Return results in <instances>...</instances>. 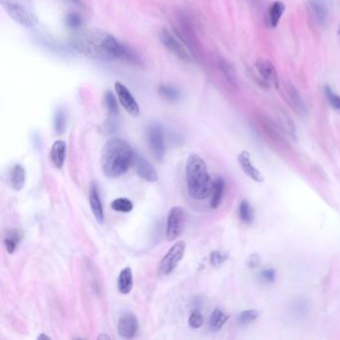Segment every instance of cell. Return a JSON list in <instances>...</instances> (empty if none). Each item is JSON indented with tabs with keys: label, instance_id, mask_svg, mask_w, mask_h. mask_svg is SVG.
<instances>
[{
	"label": "cell",
	"instance_id": "1",
	"mask_svg": "<svg viewBox=\"0 0 340 340\" xmlns=\"http://www.w3.org/2000/svg\"><path fill=\"white\" fill-rule=\"evenodd\" d=\"M71 42L76 51L92 59L110 61L133 58L126 46L101 29L80 30L73 35Z\"/></svg>",
	"mask_w": 340,
	"mask_h": 340
},
{
	"label": "cell",
	"instance_id": "2",
	"mask_svg": "<svg viewBox=\"0 0 340 340\" xmlns=\"http://www.w3.org/2000/svg\"><path fill=\"white\" fill-rule=\"evenodd\" d=\"M134 151L125 140L113 138L107 141L101 153V169L107 178L124 175L134 162Z\"/></svg>",
	"mask_w": 340,
	"mask_h": 340
},
{
	"label": "cell",
	"instance_id": "3",
	"mask_svg": "<svg viewBox=\"0 0 340 340\" xmlns=\"http://www.w3.org/2000/svg\"><path fill=\"white\" fill-rule=\"evenodd\" d=\"M187 186L190 197L195 200H204L213 191V182L205 161L198 155L191 154L186 165Z\"/></svg>",
	"mask_w": 340,
	"mask_h": 340
},
{
	"label": "cell",
	"instance_id": "4",
	"mask_svg": "<svg viewBox=\"0 0 340 340\" xmlns=\"http://www.w3.org/2000/svg\"><path fill=\"white\" fill-rule=\"evenodd\" d=\"M11 18L24 27H33L38 23L31 0H0Z\"/></svg>",
	"mask_w": 340,
	"mask_h": 340
},
{
	"label": "cell",
	"instance_id": "5",
	"mask_svg": "<svg viewBox=\"0 0 340 340\" xmlns=\"http://www.w3.org/2000/svg\"><path fill=\"white\" fill-rule=\"evenodd\" d=\"M161 41L164 44V46L173 53L178 59L185 63H191L192 62V56L189 49L185 46V44L182 42L173 32H171L169 29L164 28L162 29L160 33Z\"/></svg>",
	"mask_w": 340,
	"mask_h": 340
},
{
	"label": "cell",
	"instance_id": "6",
	"mask_svg": "<svg viewBox=\"0 0 340 340\" xmlns=\"http://www.w3.org/2000/svg\"><path fill=\"white\" fill-rule=\"evenodd\" d=\"M186 251V242L184 240H179L172 246L169 252L161 260L158 273L160 276H169L171 273L178 266L182 258L184 257Z\"/></svg>",
	"mask_w": 340,
	"mask_h": 340
},
{
	"label": "cell",
	"instance_id": "7",
	"mask_svg": "<svg viewBox=\"0 0 340 340\" xmlns=\"http://www.w3.org/2000/svg\"><path fill=\"white\" fill-rule=\"evenodd\" d=\"M147 143L154 157L162 162L166 156V143L163 128L158 123L151 124L147 129Z\"/></svg>",
	"mask_w": 340,
	"mask_h": 340
},
{
	"label": "cell",
	"instance_id": "8",
	"mask_svg": "<svg viewBox=\"0 0 340 340\" xmlns=\"http://www.w3.org/2000/svg\"><path fill=\"white\" fill-rule=\"evenodd\" d=\"M185 224V211L180 207H174L171 209L167 220L166 237L169 241L176 240L184 230Z\"/></svg>",
	"mask_w": 340,
	"mask_h": 340
},
{
	"label": "cell",
	"instance_id": "9",
	"mask_svg": "<svg viewBox=\"0 0 340 340\" xmlns=\"http://www.w3.org/2000/svg\"><path fill=\"white\" fill-rule=\"evenodd\" d=\"M115 90L118 96V99L121 103L122 107L127 111L128 113L134 117L139 116L140 114V107L138 102L135 100L132 93L129 91L126 86L120 82L115 83Z\"/></svg>",
	"mask_w": 340,
	"mask_h": 340
},
{
	"label": "cell",
	"instance_id": "10",
	"mask_svg": "<svg viewBox=\"0 0 340 340\" xmlns=\"http://www.w3.org/2000/svg\"><path fill=\"white\" fill-rule=\"evenodd\" d=\"M255 67L263 83H265L266 86L278 88V76L274 64L268 59H258L255 63Z\"/></svg>",
	"mask_w": 340,
	"mask_h": 340
},
{
	"label": "cell",
	"instance_id": "11",
	"mask_svg": "<svg viewBox=\"0 0 340 340\" xmlns=\"http://www.w3.org/2000/svg\"><path fill=\"white\" fill-rule=\"evenodd\" d=\"M139 329L138 319L131 312L121 314L118 322V332L124 338H133Z\"/></svg>",
	"mask_w": 340,
	"mask_h": 340
},
{
	"label": "cell",
	"instance_id": "12",
	"mask_svg": "<svg viewBox=\"0 0 340 340\" xmlns=\"http://www.w3.org/2000/svg\"><path fill=\"white\" fill-rule=\"evenodd\" d=\"M134 163L136 172L141 179L150 183L156 182L158 180L157 171L146 158H144L140 154H136L134 156Z\"/></svg>",
	"mask_w": 340,
	"mask_h": 340
},
{
	"label": "cell",
	"instance_id": "13",
	"mask_svg": "<svg viewBox=\"0 0 340 340\" xmlns=\"http://www.w3.org/2000/svg\"><path fill=\"white\" fill-rule=\"evenodd\" d=\"M89 201H90V207L92 210V213L96 221L99 224H103L104 222V210L101 202V198L99 195L98 187L95 183L91 184L90 191H89Z\"/></svg>",
	"mask_w": 340,
	"mask_h": 340
},
{
	"label": "cell",
	"instance_id": "14",
	"mask_svg": "<svg viewBox=\"0 0 340 340\" xmlns=\"http://www.w3.org/2000/svg\"><path fill=\"white\" fill-rule=\"evenodd\" d=\"M309 10L312 14L314 20L319 23L320 26H324L327 24L329 13L328 8L324 0H309L308 3Z\"/></svg>",
	"mask_w": 340,
	"mask_h": 340
},
{
	"label": "cell",
	"instance_id": "15",
	"mask_svg": "<svg viewBox=\"0 0 340 340\" xmlns=\"http://www.w3.org/2000/svg\"><path fill=\"white\" fill-rule=\"evenodd\" d=\"M285 91L290 103V106L297 112V114L300 116H304L306 113V107L304 101L298 92V89L293 85L292 83H287L285 85Z\"/></svg>",
	"mask_w": 340,
	"mask_h": 340
},
{
	"label": "cell",
	"instance_id": "16",
	"mask_svg": "<svg viewBox=\"0 0 340 340\" xmlns=\"http://www.w3.org/2000/svg\"><path fill=\"white\" fill-rule=\"evenodd\" d=\"M238 163L239 166L241 168V170L244 171L250 178H252L255 182H262L263 181V176L261 175V173L257 169H255L250 159V154L248 152H242L238 155Z\"/></svg>",
	"mask_w": 340,
	"mask_h": 340
},
{
	"label": "cell",
	"instance_id": "17",
	"mask_svg": "<svg viewBox=\"0 0 340 340\" xmlns=\"http://www.w3.org/2000/svg\"><path fill=\"white\" fill-rule=\"evenodd\" d=\"M66 151L67 146L64 141H56L51 148L50 152V159L52 164L57 168L61 169L63 167L64 162L66 159Z\"/></svg>",
	"mask_w": 340,
	"mask_h": 340
},
{
	"label": "cell",
	"instance_id": "18",
	"mask_svg": "<svg viewBox=\"0 0 340 340\" xmlns=\"http://www.w3.org/2000/svg\"><path fill=\"white\" fill-rule=\"evenodd\" d=\"M26 182V172L21 165H15L10 172V183L13 190L21 191Z\"/></svg>",
	"mask_w": 340,
	"mask_h": 340
},
{
	"label": "cell",
	"instance_id": "19",
	"mask_svg": "<svg viewBox=\"0 0 340 340\" xmlns=\"http://www.w3.org/2000/svg\"><path fill=\"white\" fill-rule=\"evenodd\" d=\"M118 290L122 295H128L133 288V273L130 268H125L121 271L118 277Z\"/></svg>",
	"mask_w": 340,
	"mask_h": 340
},
{
	"label": "cell",
	"instance_id": "20",
	"mask_svg": "<svg viewBox=\"0 0 340 340\" xmlns=\"http://www.w3.org/2000/svg\"><path fill=\"white\" fill-rule=\"evenodd\" d=\"M225 191V181L222 178H217L213 184V191H212V201H211V207L213 209H216L223 199Z\"/></svg>",
	"mask_w": 340,
	"mask_h": 340
},
{
	"label": "cell",
	"instance_id": "21",
	"mask_svg": "<svg viewBox=\"0 0 340 340\" xmlns=\"http://www.w3.org/2000/svg\"><path fill=\"white\" fill-rule=\"evenodd\" d=\"M285 6L282 2L277 1L272 4L269 11V23L272 27H276L280 20L281 15L283 14Z\"/></svg>",
	"mask_w": 340,
	"mask_h": 340
},
{
	"label": "cell",
	"instance_id": "22",
	"mask_svg": "<svg viewBox=\"0 0 340 340\" xmlns=\"http://www.w3.org/2000/svg\"><path fill=\"white\" fill-rule=\"evenodd\" d=\"M229 319V315H227L220 307L214 308V310L211 315L210 319V327L213 331L220 330L224 324L226 323V321Z\"/></svg>",
	"mask_w": 340,
	"mask_h": 340
},
{
	"label": "cell",
	"instance_id": "23",
	"mask_svg": "<svg viewBox=\"0 0 340 340\" xmlns=\"http://www.w3.org/2000/svg\"><path fill=\"white\" fill-rule=\"evenodd\" d=\"M20 237H21V235L16 230H12L7 233L4 238V246L6 248V251L9 254H13L15 252V250L17 249V246L20 241Z\"/></svg>",
	"mask_w": 340,
	"mask_h": 340
},
{
	"label": "cell",
	"instance_id": "24",
	"mask_svg": "<svg viewBox=\"0 0 340 340\" xmlns=\"http://www.w3.org/2000/svg\"><path fill=\"white\" fill-rule=\"evenodd\" d=\"M111 208L120 213H130L133 210V203L126 198H119L111 203Z\"/></svg>",
	"mask_w": 340,
	"mask_h": 340
},
{
	"label": "cell",
	"instance_id": "25",
	"mask_svg": "<svg viewBox=\"0 0 340 340\" xmlns=\"http://www.w3.org/2000/svg\"><path fill=\"white\" fill-rule=\"evenodd\" d=\"M258 314H259L258 311H256L255 309L242 311L237 317V322H238V324H241V325L250 324L258 318Z\"/></svg>",
	"mask_w": 340,
	"mask_h": 340
},
{
	"label": "cell",
	"instance_id": "26",
	"mask_svg": "<svg viewBox=\"0 0 340 340\" xmlns=\"http://www.w3.org/2000/svg\"><path fill=\"white\" fill-rule=\"evenodd\" d=\"M239 216H240L241 221L247 224H251L253 222V210H252L250 204L246 201L240 203Z\"/></svg>",
	"mask_w": 340,
	"mask_h": 340
},
{
	"label": "cell",
	"instance_id": "27",
	"mask_svg": "<svg viewBox=\"0 0 340 340\" xmlns=\"http://www.w3.org/2000/svg\"><path fill=\"white\" fill-rule=\"evenodd\" d=\"M325 96L329 102V104L335 110H340V96L337 95L329 86L324 87Z\"/></svg>",
	"mask_w": 340,
	"mask_h": 340
},
{
	"label": "cell",
	"instance_id": "28",
	"mask_svg": "<svg viewBox=\"0 0 340 340\" xmlns=\"http://www.w3.org/2000/svg\"><path fill=\"white\" fill-rule=\"evenodd\" d=\"M105 104H106L107 109L109 114L112 117H115L118 115V104L117 101L114 97V95L111 92H107L105 95Z\"/></svg>",
	"mask_w": 340,
	"mask_h": 340
},
{
	"label": "cell",
	"instance_id": "29",
	"mask_svg": "<svg viewBox=\"0 0 340 340\" xmlns=\"http://www.w3.org/2000/svg\"><path fill=\"white\" fill-rule=\"evenodd\" d=\"M221 68L223 70V72L225 73L227 79L229 80V82L233 85H236V77H235V72H234V68L231 66V64L227 63L226 61H223L221 63Z\"/></svg>",
	"mask_w": 340,
	"mask_h": 340
},
{
	"label": "cell",
	"instance_id": "30",
	"mask_svg": "<svg viewBox=\"0 0 340 340\" xmlns=\"http://www.w3.org/2000/svg\"><path fill=\"white\" fill-rule=\"evenodd\" d=\"M65 126H66V118L63 112L59 111L56 115H55V119H54V130L57 134H62L65 131Z\"/></svg>",
	"mask_w": 340,
	"mask_h": 340
},
{
	"label": "cell",
	"instance_id": "31",
	"mask_svg": "<svg viewBox=\"0 0 340 340\" xmlns=\"http://www.w3.org/2000/svg\"><path fill=\"white\" fill-rule=\"evenodd\" d=\"M159 93L168 100H176L179 97V93L176 89L171 88L169 86H162L159 88Z\"/></svg>",
	"mask_w": 340,
	"mask_h": 340
},
{
	"label": "cell",
	"instance_id": "32",
	"mask_svg": "<svg viewBox=\"0 0 340 340\" xmlns=\"http://www.w3.org/2000/svg\"><path fill=\"white\" fill-rule=\"evenodd\" d=\"M203 323H204V318L202 313L199 310H195L189 318V325L191 328L198 329L203 325Z\"/></svg>",
	"mask_w": 340,
	"mask_h": 340
},
{
	"label": "cell",
	"instance_id": "33",
	"mask_svg": "<svg viewBox=\"0 0 340 340\" xmlns=\"http://www.w3.org/2000/svg\"><path fill=\"white\" fill-rule=\"evenodd\" d=\"M228 258V255L223 253V252H213L211 255H210V259H211V263L213 264V266H221L226 259Z\"/></svg>",
	"mask_w": 340,
	"mask_h": 340
},
{
	"label": "cell",
	"instance_id": "34",
	"mask_svg": "<svg viewBox=\"0 0 340 340\" xmlns=\"http://www.w3.org/2000/svg\"><path fill=\"white\" fill-rule=\"evenodd\" d=\"M66 23L68 24L69 27L71 28H79V26L82 23V18L79 14L77 13H70L66 17Z\"/></svg>",
	"mask_w": 340,
	"mask_h": 340
},
{
	"label": "cell",
	"instance_id": "35",
	"mask_svg": "<svg viewBox=\"0 0 340 340\" xmlns=\"http://www.w3.org/2000/svg\"><path fill=\"white\" fill-rule=\"evenodd\" d=\"M261 278L265 281V282H272L275 280L276 278V272L274 270H266L264 272H262L261 274Z\"/></svg>",
	"mask_w": 340,
	"mask_h": 340
},
{
	"label": "cell",
	"instance_id": "36",
	"mask_svg": "<svg viewBox=\"0 0 340 340\" xmlns=\"http://www.w3.org/2000/svg\"><path fill=\"white\" fill-rule=\"evenodd\" d=\"M247 263H248V265H249L250 268H255V266H257L258 263H259V257H258V255H251V256L249 257Z\"/></svg>",
	"mask_w": 340,
	"mask_h": 340
},
{
	"label": "cell",
	"instance_id": "37",
	"mask_svg": "<svg viewBox=\"0 0 340 340\" xmlns=\"http://www.w3.org/2000/svg\"><path fill=\"white\" fill-rule=\"evenodd\" d=\"M37 339L39 340H42V339H45V340H50L51 339V337H49L48 335H45L44 333H42L41 335H39L38 337H37Z\"/></svg>",
	"mask_w": 340,
	"mask_h": 340
},
{
	"label": "cell",
	"instance_id": "38",
	"mask_svg": "<svg viewBox=\"0 0 340 340\" xmlns=\"http://www.w3.org/2000/svg\"><path fill=\"white\" fill-rule=\"evenodd\" d=\"M98 339L99 340H102V339H111V337L110 336H108L107 334H101L99 337H98Z\"/></svg>",
	"mask_w": 340,
	"mask_h": 340
},
{
	"label": "cell",
	"instance_id": "39",
	"mask_svg": "<svg viewBox=\"0 0 340 340\" xmlns=\"http://www.w3.org/2000/svg\"><path fill=\"white\" fill-rule=\"evenodd\" d=\"M337 37H338V41H339L340 44V25L338 26V28H337Z\"/></svg>",
	"mask_w": 340,
	"mask_h": 340
},
{
	"label": "cell",
	"instance_id": "40",
	"mask_svg": "<svg viewBox=\"0 0 340 340\" xmlns=\"http://www.w3.org/2000/svg\"><path fill=\"white\" fill-rule=\"evenodd\" d=\"M71 1H73V2H75V3H77V4L80 3V0H71Z\"/></svg>",
	"mask_w": 340,
	"mask_h": 340
}]
</instances>
